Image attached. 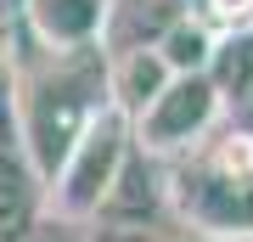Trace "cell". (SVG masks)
Masks as SVG:
<instances>
[{
  "instance_id": "cell-10",
  "label": "cell",
  "mask_w": 253,
  "mask_h": 242,
  "mask_svg": "<svg viewBox=\"0 0 253 242\" xmlns=\"http://www.w3.org/2000/svg\"><path fill=\"white\" fill-rule=\"evenodd\" d=\"M225 124L242 130V135H253V62L242 68V79L225 90Z\"/></svg>"
},
{
  "instance_id": "cell-9",
  "label": "cell",
  "mask_w": 253,
  "mask_h": 242,
  "mask_svg": "<svg viewBox=\"0 0 253 242\" xmlns=\"http://www.w3.org/2000/svg\"><path fill=\"white\" fill-rule=\"evenodd\" d=\"M214 45H219V28L203 17V11H180L163 34L152 40V51L169 62V73H208V62H214Z\"/></svg>"
},
{
  "instance_id": "cell-12",
  "label": "cell",
  "mask_w": 253,
  "mask_h": 242,
  "mask_svg": "<svg viewBox=\"0 0 253 242\" xmlns=\"http://www.w3.org/2000/svg\"><path fill=\"white\" fill-rule=\"evenodd\" d=\"M28 242H84V237H79V225H68V220H45Z\"/></svg>"
},
{
  "instance_id": "cell-4",
  "label": "cell",
  "mask_w": 253,
  "mask_h": 242,
  "mask_svg": "<svg viewBox=\"0 0 253 242\" xmlns=\"http://www.w3.org/2000/svg\"><path fill=\"white\" fill-rule=\"evenodd\" d=\"M219 124H225L219 85L208 79V73H174V79L163 85V96H158L129 130H135V146H141L146 158L174 163V158L197 152Z\"/></svg>"
},
{
  "instance_id": "cell-7",
  "label": "cell",
  "mask_w": 253,
  "mask_h": 242,
  "mask_svg": "<svg viewBox=\"0 0 253 242\" xmlns=\"http://www.w3.org/2000/svg\"><path fill=\"white\" fill-rule=\"evenodd\" d=\"M158 220H174L169 214V192H163V163L146 158L141 146H129V158L118 169L96 225H158Z\"/></svg>"
},
{
  "instance_id": "cell-5",
  "label": "cell",
  "mask_w": 253,
  "mask_h": 242,
  "mask_svg": "<svg viewBox=\"0 0 253 242\" xmlns=\"http://www.w3.org/2000/svg\"><path fill=\"white\" fill-rule=\"evenodd\" d=\"M118 0H23V28L40 51H101Z\"/></svg>"
},
{
  "instance_id": "cell-6",
  "label": "cell",
  "mask_w": 253,
  "mask_h": 242,
  "mask_svg": "<svg viewBox=\"0 0 253 242\" xmlns=\"http://www.w3.org/2000/svg\"><path fill=\"white\" fill-rule=\"evenodd\" d=\"M45 225V180L23 158L17 135L0 118V242H28Z\"/></svg>"
},
{
  "instance_id": "cell-14",
  "label": "cell",
  "mask_w": 253,
  "mask_h": 242,
  "mask_svg": "<svg viewBox=\"0 0 253 242\" xmlns=\"http://www.w3.org/2000/svg\"><path fill=\"white\" fill-rule=\"evenodd\" d=\"M0 73H6V28H0Z\"/></svg>"
},
{
  "instance_id": "cell-8",
  "label": "cell",
  "mask_w": 253,
  "mask_h": 242,
  "mask_svg": "<svg viewBox=\"0 0 253 242\" xmlns=\"http://www.w3.org/2000/svg\"><path fill=\"white\" fill-rule=\"evenodd\" d=\"M169 79H174V73H169V62H163L152 45L107 51V107H118L129 124H135V118L163 96V85H169Z\"/></svg>"
},
{
  "instance_id": "cell-3",
  "label": "cell",
  "mask_w": 253,
  "mask_h": 242,
  "mask_svg": "<svg viewBox=\"0 0 253 242\" xmlns=\"http://www.w3.org/2000/svg\"><path fill=\"white\" fill-rule=\"evenodd\" d=\"M129 146H135L129 118L118 107H101L84 124V135L73 141V152L62 158V169L45 180V208L68 225L96 220L107 192H113V180H118V169H124V158H129Z\"/></svg>"
},
{
  "instance_id": "cell-13",
  "label": "cell",
  "mask_w": 253,
  "mask_h": 242,
  "mask_svg": "<svg viewBox=\"0 0 253 242\" xmlns=\"http://www.w3.org/2000/svg\"><path fill=\"white\" fill-rule=\"evenodd\" d=\"M158 242H208V237H197V231H186L180 220H169V225H163V231H158Z\"/></svg>"
},
{
  "instance_id": "cell-1",
  "label": "cell",
  "mask_w": 253,
  "mask_h": 242,
  "mask_svg": "<svg viewBox=\"0 0 253 242\" xmlns=\"http://www.w3.org/2000/svg\"><path fill=\"white\" fill-rule=\"evenodd\" d=\"M0 118L17 135L23 158L40 180L62 169L84 124L107 107V51H68L51 56L34 45V56H6L0 73Z\"/></svg>"
},
{
  "instance_id": "cell-2",
  "label": "cell",
  "mask_w": 253,
  "mask_h": 242,
  "mask_svg": "<svg viewBox=\"0 0 253 242\" xmlns=\"http://www.w3.org/2000/svg\"><path fill=\"white\" fill-rule=\"evenodd\" d=\"M169 214L208 242H231L253 231V135L219 124L197 152L163 169Z\"/></svg>"
},
{
  "instance_id": "cell-11",
  "label": "cell",
  "mask_w": 253,
  "mask_h": 242,
  "mask_svg": "<svg viewBox=\"0 0 253 242\" xmlns=\"http://www.w3.org/2000/svg\"><path fill=\"white\" fill-rule=\"evenodd\" d=\"M203 17L231 34V28H253V0H203Z\"/></svg>"
},
{
  "instance_id": "cell-15",
  "label": "cell",
  "mask_w": 253,
  "mask_h": 242,
  "mask_svg": "<svg viewBox=\"0 0 253 242\" xmlns=\"http://www.w3.org/2000/svg\"><path fill=\"white\" fill-rule=\"evenodd\" d=\"M231 242H253V231H242V237H231Z\"/></svg>"
}]
</instances>
